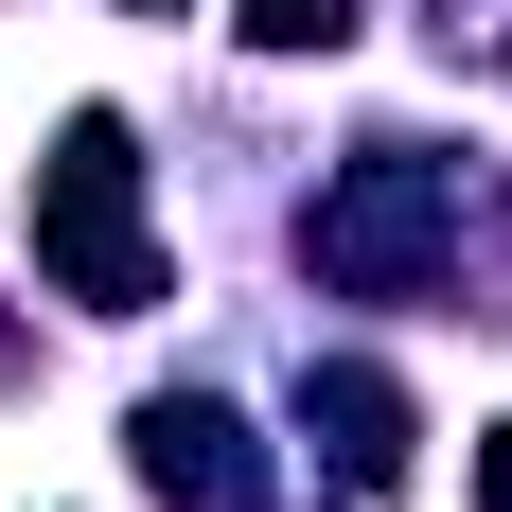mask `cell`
I'll list each match as a JSON object with an SVG mask.
<instances>
[{"mask_svg": "<svg viewBox=\"0 0 512 512\" xmlns=\"http://www.w3.org/2000/svg\"><path fill=\"white\" fill-rule=\"evenodd\" d=\"M36 283H71L89 318H142L159 301V230H142V142L71 106V142L36 159Z\"/></svg>", "mask_w": 512, "mask_h": 512, "instance_id": "1", "label": "cell"}, {"mask_svg": "<svg viewBox=\"0 0 512 512\" xmlns=\"http://www.w3.org/2000/svg\"><path fill=\"white\" fill-rule=\"evenodd\" d=\"M318 283H354V301H407V283H442L460 265V195H442V159H407V142H371L336 195H318Z\"/></svg>", "mask_w": 512, "mask_h": 512, "instance_id": "2", "label": "cell"}, {"mask_svg": "<svg viewBox=\"0 0 512 512\" xmlns=\"http://www.w3.org/2000/svg\"><path fill=\"white\" fill-rule=\"evenodd\" d=\"M124 460H142V495H177V512H265V442L212 389H159L142 424H124Z\"/></svg>", "mask_w": 512, "mask_h": 512, "instance_id": "3", "label": "cell"}, {"mask_svg": "<svg viewBox=\"0 0 512 512\" xmlns=\"http://www.w3.org/2000/svg\"><path fill=\"white\" fill-rule=\"evenodd\" d=\"M301 424H318L336 477H407V389H389L371 354H318V371H301Z\"/></svg>", "mask_w": 512, "mask_h": 512, "instance_id": "4", "label": "cell"}, {"mask_svg": "<svg viewBox=\"0 0 512 512\" xmlns=\"http://www.w3.org/2000/svg\"><path fill=\"white\" fill-rule=\"evenodd\" d=\"M248 36H265V53H336V36H354V0H248Z\"/></svg>", "mask_w": 512, "mask_h": 512, "instance_id": "5", "label": "cell"}, {"mask_svg": "<svg viewBox=\"0 0 512 512\" xmlns=\"http://www.w3.org/2000/svg\"><path fill=\"white\" fill-rule=\"evenodd\" d=\"M477 495H495V512H512V424H495V460H477Z\"/></svg>", "mask_w": 512, "mask_h": 512, "instance_id": "6", "label": "cell"}, {"mask_svg": "<svg viewBox=\"0 0 512 512\" xmlns=\"http://www.w3.org/2000/svg\"><path fill=\"white\" fill-rule=\"evenodd\" d=\"M18 371H36V354H18V318H0V389H18Z\"/></svg>", "mask_w": 512, "mask_h": 512, "instance_id": "7", "label": "cell"}, {"mask_svg": "<svg viewBox=\"0 0 512 512\" xmlns=\"http://www.w3.org/2000/svg\"><path fill=\"white\" fill-rule=\"evenodd\" d=\"M124 18H195V0H124Z\"/></svg>", "mask_w": 512, "mask_h": 512, "instance_id": "8", "label": "cell"}]
</instances>
